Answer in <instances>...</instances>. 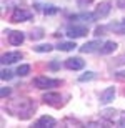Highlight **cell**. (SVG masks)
<instances>
[{
  "instance_id": "1",
  "label": "cell",
  "mask_w": 125,
  "mask_h": 128,
  "mask_svg": "<svg viewBox=\"0 0 125 128\" xmlns=\"http://www.w3.org/2000/svg\"><path fill=\"white\" fill-rule=\"evenodd\" d=\"M7 110L12 115L19 116L20 120H27L34 113L35 103L30 98H17V100H12L10 103H7Z\"/></svg>"
},
{
  "instance_id": "2",
  "label": "cell",
  "mask_w": 125,
  "mask_h": 128,
  "mask_svg": "<svg viewBox=\"0 0 125 128\" xmlns=\"http://www.w3.org/2000/svg\"><path fill=\"white\" fill-rule=\"evenodd\" d=\"M62 83L57 78H47V76H37L34 78V85L40 90H48V88H53V86H58Z\"/></svg>"
},
{
  "instance_id": "3",
  "label": "cell",
  "mask_w": 125,
  "mask_h": 128,
  "mask_svg": "<svg viewBox=\"0 0 125 128\" xmlns=\"http://www.w3.org/2000/svg\"><path fill=\"white\" fill-rule=\"evenodd\" d=\"M32 18V12L29 10H24V8H15L10 20L14 22V24H19V22H27V20Z\"/></svg>"
},
{
  "instance_id": "4",
  "label": "cell",
  "mask_w": 125,
  "mask_h": 128,
  "mask_svg": "<svg viewBox=\"0 0 125 128\" xmlns=\"http://www.w3.org/2000/svg\"><path fill=\"white\" fill-rule=\"evenodd\" d=\"M88 33V28L85 25H70L67 28V35L70 38H78V37H83Z\"/></svg>"
},
{
  "instance_id": "5",
  "label": "cell",
  "mask_w": 125,
  "mask_h": 128,
  "mask_svg": "<svg viewBox=\"0 0 125 128\" xmlns=\"http://www.w3.org/2000/svg\"><path fill=\"white\" fill-rule=\"evenodd\" d=\"M112 10V2H108V0H105V2H102V4H98V7L95 8V18H105L107 15L110 14Z\"/></svg>"
},
{
  "instance_id": "6",
  "label": "cell",
  "mask_w": 125,
  "mask_h": 128,
  "mask_svg": "<svg viewBox=\"0 0 125 128\" xmlns=\"http://www.w3.org/2000/svg\"><path fill=\"white\" fill-rule=\"evenodd\" d=\"M42 100H43V103H47V105H50V106H55V108H58L60 105H62V96H60V93H45V95L42 96Z\"/></svg>"
},
{
  "instance_id": "7",
  "label": "cell",
  "mask_w": 125,
  "mask_h": 128,
  "mask_svg": "<svg viewBox=\"0 0 125 128\" xmlns=\"http://www.w3.org/2000/svg\"><path fill=\"white\" fill-rule=\"evenodd\" d=\"M83 66H85V62L80 57H72L65 60V68L68 70H82Z\"/></svg>"
},
{
  "instance_id": "8",
  "label": "cell",
  "mask_w": 125,
  "mask_h": 128,
  "mask_svg": "<svg viewBox=\"0 0 125 128\" xmlns=\"http://www.w3.org/2000/svg\"><path fill=\"white\" fill-rule=\"evenodd\" d=\"M24 57L20 52H7L2 55V63L4 65H10V63H15L17 60H20V58Z\"/></svg>"
},
{
  "instance_id": "9",
  "label": "cell",
  "mask_w": 125,
  "mask_h": 128,
  "mask_svg": "<svg viewBox=\"0 0 125 128\" xmlns=\"http://www.w3.org/2000/svg\"><path fill=\"white\" fill-rule=\"evenodd\" d=\"M57 125V122H55V118H52V116H48V115H43V116H40L39 120H37V123H35V126L37 128H43V126H47V128H52Z\"/></svg>"
},
{
  "instance_id": "10",
  "label": "cell",
  "mask_w": 125,
  "mask_h": 128,
  "mask_svg": "<svg viewBox=\"0 0 125 128\" xmlns=\"http://www.w3.org/2000/svg\"><path fill=\"white\" fill-rule=\"evenodd\" d=\"M25 40V35L19 30H14V32H9V43L10 45H20V43Z\"/></svg>"
},
{
  "instance_id": "11",
  "label": "cell",
  "mask_w": 125,
  "mask_h": 128,
  "mask_svg": "<svg viewBox=\"0 0 125 128\" xmlns=\"http://www.w3.org/2000/svg\"><path fill=\"white\" fill-rule=\"evenodd\" d=\"M113 96H115V86H108L107 90L102 92V95H100V103H103V105L110 103L112 100H113Z\"/></svg>"
},
{
  "instance_id": "12",
  "label": "cell",
  "mask_w": 125,
  "mask_h": 128,
  "mask_svg": "<svg viewBox=\"0 0 125 128\" xmlns=\"http://www.w3.org/2000/svg\"><path fill=\"white\" fill-rule=\"evenodd\" d=\"M100 42H97V40H93V42H87L85 45H82L80 47V52L82 53H90V52H95V50H100Z\"/></svg>"
},
{
  "instance_id": "13",
  "label": "cell",
  "mask_w": 125,
  "mask_h": 128,
  "mask_svg": "<svg viewBox=\"0 0 125 128\" xmlns=\"http://www.w3.org/2000/svg\"><path fill=\"white\" fill-rule=\"evenodd\" d=\"M115 50H117V43H115V42H112V40H108V42H105L103 45H102L100 53H102V55H108V53L115 52Z\"/></svg>"
},
{
  "instance_id": "14",
  "label": "cell",
  "mask_w": 125,
  "mask_h": 128,
  "mask_svg": "<svg viewBox=\"0 0 125 128\" xmlns=\"http://www.w3.org/2000/svg\"><path fill=\"white\" fill-rule=\"evenodd\" d=\"M75 47H77L75 42H60L57 45V48H58V50H62V52H70V50H73Z\"/></svg>"
},
{
  "instance_id": "15",
  "label": "cell",
  "mask_w": 125,
  "mask_h": 128,
  "mask_svg": "<svg viewBox=\"0 0 125 128\" xmlns=\"http://www.w3.org/2000/svg\"><path fill=\"white\" fill-rule=\"evenodd\" d=\"M52 45H45V43H43V45H37V47H34V50L35 52H39V53H43V52H50V50H52Z\"/></svg>"
},
{
  "instance_id": "16",
  "label": "cell",
  "mask_w": 125,
  "mask_h": 128,
  "mask_svg": "<svg viewBox=\"0 0 125 128\" xmlns=\"http://www.w3.org/2000/svg\"><path fill=\"white\" fill-rule=\"evenodd\" d=\"M29 72H30V65H19V68H17V75L25 76Z\"/></svg>"
},
{
  "instance_id": "17",
  "label": "cell",
  "mask_w": 125,
  "mask_h": 128,
  "mask_svg": "<svg viewBox=\"0 0 125 128\" xmlns=\"http://www.w3.org/2000/svg\"><path fill=\"white\" fill-rule=\"evenodd\" d=\"M43 37V30L42 28H35V30H32V33H30V38L32 40H39V38H42Z\"/></svg>"
},
{
  "instance_id": "18",
  "label": "cell",
  "mask_w": 125,
  "mask_h": 128,
  "mask_svg": "<svg viewBox=\"0 0 125 128\" xmlns=\"http://www.w3.org/2000/svg\"><path fill=\"white\" fill-rule=\"evenodd\" d=\"M43 14L45 15H53V14H58V7H53V5H47L43 8Z\"/></svg>"
},
{
  "instance_id": "19",
  "label": "cell",
  "mask_w": 125,
  "mask_h": 128,
  "mask_svg": "<svg viewBox=\"0 0 125 128\" xmlns=\"http://www.w3.org/2000/svg\"><path fill=\"white\" fill-rule=\"evenodd\" d=\"M92 78H93V73H92V72H87L85 75H82L78 80L80 82H87V80H92Z\"/></svg>"
},
{
  "instance_id": "20",
  "label": "cell",
  "mask_w": 125,
  "mask_h": 128,
  "mask_svg": "<svg viewBox=\"0 0 125 128\" xmlns=\"http://www.w3.org/2000/svg\"><path fill=\"white\" fill-rule=\"evenodd\" d=\"M12 78V72L10 70H2V80H10Z\"/></svg>"
},
{
  "instance_id": "21",
  "label": "cell",
  "mask_w": 125,
  "mask_h": 128,
  "mask_svg": "<svg viewBox=\"0 0 125 128\" xmlns=\"http://www.w3.org/2000/svg\"><path fill=\"white\" fill-rule=\"evenodd\" d=\"M117 123L120 125V126H125V113L120 115V118H117Z\"/></svg>"
},
{
  "instance_id": "22",
  "label": "cell",
  "mask_w": 125,
  "mask_h": 128,
  "mask_svg": "<svg viewBox=\"0 0 125 128\" xmlns=\"http://www.w3.org/2000/svg\"><path fill=\"white\" fill-rule=\"evenodd\" d=\"M0 95H2V98H5V96H9L10 95V88H2V92H0Z\"/></svg>"
},
{
  "instance_id": "23",
  "label": "cell",
  "mask_w": 125,
  "mask_h": 128,
  "mask_svg": "<svg viewBox=\"0 0 125 128\" xmlns=\"http://www.w3.org/2000/svg\"><path fill=\"white\" fill-rule=\"evenodd\" d=\"M93 0H77V4L80 5V7H85V5H88V4H92Z\"/></svg>"
},
{
  "instance_id": "24",
  "label": "cell",
  "mask_w": 125,
  "mask_h": 128,
  "mask_svg": "<svg viewBox=\"0 0 125 128\" xmlns=\"http://www.w3.org/2000/svg\"><path fill=\"white\" fill-rule=\"evenodd\" d=\"M103 32H105V27H97L95 28V35H98V37L103 35Z\"/></svg>"
},
{
  "instance_id": "25",
  "label": "cell",
  "mask_w": 125,
  "mask_h": 128,
  "mask_svg": "<svg viewBox=\"0 0 125 128\" xmlns=\"http://www.w3.org/2000/svg\"><path fill=\"white\" fill-rule=\"evenodd\" d=\"M117 76H118V78H125V72H118Z\"/></svg>"
},
{
  "instance_id": "26",
  "label": "cell",
  "mask_w": 125,
  "mask_h": 128,
  "mask_svg": "<svg viewBox=\"0 0 125 128\" xmlns=\"http://www.w3.org/2000/svg\"><path fill=\"white\" fill-rule=\"evenodd\" d=\"M50 66H52V68H57L58 65H57V62H52V63H50Z\"/></svg>"
},
{
  "instance_id": "27",
  "label": "cell",
  "mask_w": 125,
  "mask_h": 128,
  "mask_svg": "<svg viewBox=\"0 0 125 128\" xmlns=\"http://www.w3.org/2000/svg\"><path fill=\"white\" fill-rule=\"evenodd\" d=\"M122 24H123V25H125V18H123V20H122Z\"/></svg>"
}]
</instances>
